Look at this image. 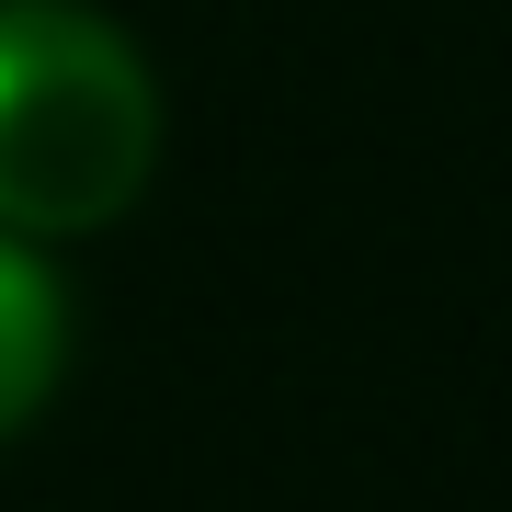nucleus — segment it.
<instances>
[{
	"mask_svg": "<svg viewBox=\"0 0 512 512\" xmlns=\"http://www.w3.org/2000/svg\"><path fill=\"white\" fill-rule=\"evenodd\" d=\"M57 365H69V296H57L46 251L0 228V444L46 410Z\"/></svg>",
	"mask_w": 512,
	"mask_h": 512,
	"instance_id": "obj_2",
	"label": "nucleus"
},
{
	"mask_svg": "<svg viewBox=\"0 0 512 512\" xmlns=\"http://www.w3.org/2000/svg\"><path fill=\"white\" fill-rule=\"evenodd\" d=\"M160 171V80L92 0H0V228L92 239Z\"/></svg>",
	"mask_w": 512,
	"mask_h": 512,
	"instance_id": "obj_1",
	"label": "nucleus"
}]
</instances>
